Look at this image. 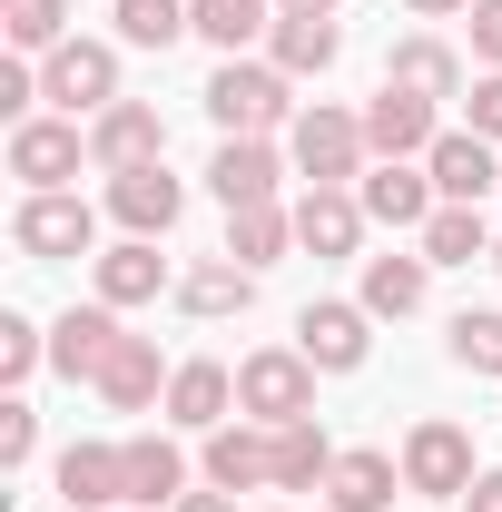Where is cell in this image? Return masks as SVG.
<instances>
[{
  "label": "cell",
  "instance_id": "31",
  "mask_svg": "<svg viewBox=\"0 0 502 512\" xmlns=\"http://www.w3.org/2000/svg\"><path fill=\"white\" fill-rule=\"evenodd\" d=\"M424 266H493V227H483V207H434V227H424Z\"/></svg>",
  "mask_w": 502,
  "mask_h": 512
},
{
  "label": "cell",
  "instance_id": "35",
  "mask_svg": "<svg viewBox=\"0 0 502 512\" xmlns=\"http://www.w3.org/2000/svg\"><path fill=\"white\" fill-rule=\"evenodd\" d=\"M40 365H50V335L30 316H0V384H30Z\"/></svg>",
  "mask_w": 502,
  "mask_h": 512
},
{
  "label": "cell",
  "instance_id": "5",
  "mask_svg": "<svg viewBox=\"0 0 502 512\" xmlns=\"http://www.w3.org/2000/svg\"><path fill=\"white\" fill-rule=\"evenodd\" d=\"M404 493H424V503H463L473 493V434L463 424H414L404 434Z\"/></svg>",
  "mask_w": 502,
  "mask_h": 512
},
{
  "label": "cell",
  "instance_id": "15",
  "mask_svg": "<svg viewBox=\"0 0 502 512\" xmlns=\"http://www.w3.org/2000/svg\"><path fill=\"white\" fill-rule=\"evenodd\" d=\"M168 424H178V434H217V424H237V375H227L217 355H188V365L168 375Z\"/></svg>",
  "mask_w": 502,
  "mask_h": 512
},
{
  "label": "cell",
  "instance_id": "38",
  "mask_svg": "<svg viewBox=\"0 0 502 512\" xmlns=\"http://www.w3.org/2000/svg\"><path fill=\"white\" fill-rule=\"evenodd\" d=\"M0 119H10V128H20V119H40V69H30V60H10V69H0Z\"/></svg>",
  "mask_w": 502,
  "mask_h": 512
},
{
  "label": "cell",
  "instance_id": "6",
  "mask_svg": "<svg viewBox=\"0 0 502 512\" xmlns=\"http://www.w3.org/2000/svg\"><path fill=\"white\" fill-rule=\"evenodd\" d=\"M286 188V158H276V138H217V158H207V197L237 217V207H276Z\"/></svg>",
  "mask_w": 502,
  "mask_h": 512
},
{
  "label": "cell",
  "instance_id": "1",
  "mask_svg": "<svg viewBox=\"0 0 502 512\" xmlns=\"http://www.w3.org/2000/svg\"><path fill=\"white\" fill-rule=\"evenodd\" d=\"M207 119L227 128V138H276V128H296V79L276 60H217Z\"/></svg>",
  "mask_w": 502,
  "mask_h": 512
},
{
  "label": "cell",
  "instance_id": "36",
  "mask_svg": "<svg viewBox=\"0 0 502 512\" xmlns=\"http://www.w3.org/2000/svg\"><path fill=\"white\" fill-rule=\"evenodd\" d=\"M30 453H40V414L10 394V404H0V473H30Z\"/></svg>",
  "mask_w": 502,
  "mask_h": 512
},
{
  "label": "cell",
  "instance_id": "2",
  "mask_svg": "<svg viewBox=\"0 0 502 512\" xmlns=\"http://www.w3.org/2000/svg\"><path fill=\"white\" fill-rule=\"evenodd\" d=\"M286 158H296V178H315V188H355L365 168H375V148H365V109H296V128H286Z\"/></svg>",
  "mask_w": 502,
  "mask_h": 512
},
{
  "label": "cell",
  "instance_id": "42",
  "mask_svg": "<svg viewBox=\"0 0 502 512\" xmlns=\"http://www.w3.org/2000/svg\"><path fill=\"white\" fill-rule=\"evenodd\" d=\"M414 20H453V10H473V0H404Z\"/></svg>",
  "mask_w": 502,
  "mask_h": 512
},
{
  "label": "cell",
  "instance_id": "37",
  "mask_svg": "<svg viewBox=\"0 0 502 512\" xmlns=\"http://www.w3.org/2000/svg\"><path fill=\"white\" fill-rule=\"evenodd\" d=\"M463 128H483V138L502 148V69H483V79L463 89Z\"/></svg>",
  "mask_w": 502,
  "mask_h": 512
},
{
  "label": "cell",
  "instance_id": "44",
  "mask_svg": "<svg viewBox=\"0 0 502 512\" xmlns=\"http://www.w3.org/2000/svg\"><path fill=\"white\" fill-rule=\"evenodd\" d=\"M493 276H502V237H493Z\"/></svg>",
  "mask_w": 502,
  "mask_h": 512
},
{
  "label": "cell",
  "instance_id": "16",
  "mask_svg": "<svg viewBox=\"0 0 502 512\" xmlns=\"http://www.w3.org/2000/svg\"><path fill=\"white\" fill-rule=\"evenodd\" d=\"M89 276H99V306H148V296H178V276H168L158 237H119L109 256H89Z\"/></svg>",
  "mask_w": 502,
  "mask_h": 512
},
{
  "label": "cell",
  "instance_id": "13",
  "mask_svg": "<svg viewBox=\"0 0 502 512\" xmlns=\"http://www.w3.org/2000/svg\"><path fill=\"white\" fill-rule=\"evenodd\" d=\"M109 217H119L128 237H168V227L188 217V188L168 178V158H158V168H119V178H109Z\"/></svg>",
  "mask_w": 502,
  "mask_h": 512
},
{
  "label": "cell",
  "instance_id": "29",
  "mask_svg": "<svg viewBox=\"0 0 502 512\" xmlns=\"http://www.w3.org/2000/svg\"><path fill=\"white\" fill-rule=\"evenodd\" d=\"M325 473H335V444H325V424H276V493H325Z\"/></svg>",
  "mask_w": 502,
  "mask_h": 512
},
{
  "label": "cell",
  "instance_id": "33",
  "mask_svg": "<svg viewBox=\"0 0 502 512\" xmlns=\"http://www.w3.org/2000/svg\"><path fill=\"white\" fill-rule=\"evenodd\" d=\"M188 0H119V40L128 50H168V40H188Z\"/></svg>",
  "mask_w": 502,
  "mask_h": 512
},
{
  "label": "cell",
  "instance_id": "24",
  "mask_svg": "<svg viewBox=\"0 0 502 512\" xmlns=\"http://www.w3.org/2000/svg\"><path fill=\"white\" fill-rule=\"evenodd\" d=\"M345 50V30L335 20H306V10H276V30H266V60L286 69V79H325Z\"/></svg>",
  "mask_w": 502,
  "mask_h": 512
},
{
  "label": "cell",
  "instance_id": "28",
  "mask_svg": "<svg viewBox=\"0 0 502 512\" xmlns=\"http://www.w3.org/2000/svg\"><path fill=\"white\" fill-rule=\"evenodd\" d=\"M424 296H434V266L424 256H365V296H355L365 316H414Z\"/></svg>",
  "mask_w": 502,
  "mask_h": 512
},
{
  "label": "cell",
  "instance_id": "17",
  "mask_svg": "<svg viewBox=\"0 0 502 512\" xmlns=\"http://www.w3.org/2000/svg\"><path fill=\"white\" fill-rule=\"evenodd\" d=\"M60 503L69 512H128V444H69L60 453Z\"/></svg>",
  "mask_w": 502,
  "mask_h": 512
},
{
  "label": "cell",
  "instance_id": "32",
  "mask_svg": "<svg viewBox=\"0 0 502 512\" xmlns=\"http://www.w3.org/2000/svg\"><path fill=\"white\" fill-rule=\"evenodd\" d=\"M0 30H10L20 60H50L69 40V0H0Z\"/></svg>",
  "mask_w": 502,
  "mask_h": 512
},
{
  "label": "cell",
  "instance_id": "40",
  "mask_svg": "<svg viewBox=\"0 0 502 512\" xmlns=\"http://www.w3.org/2000/svg\"><path fill=\"white\" fill-rule=\"evenodd\" d=\"M463 512H502V473H473V493H463Z\"/></svg>",
  "mask_w": 502,
  "mask_h": 512
},
{
  "label": "cell",
  "instance_id": "39",
  "mask_svg": "<svg viewBox=\"0 0 502 512\" xmlns=\"http://www.w3.org/2000/svg\"><path fill=\"white\" fill-rule=\"evenodd\" d=\"M463 20H473V60H483V69H502V0H473Z\"/></svg>",
  "mask_w": 502,
  "mask_h": 512
},
{
  "label": "cell",
  "instance_id": "20",
  "mask_svg": "<svg viewBox=\"0 0 502 512\" xmlns=\"http://www.w3.org/2000/svg\"><path fill=\"white\" fill-rule=\"evenodd\" d=\"M109 355H119V306H69V316L50 325V365H60L69 384H99Z\"/></svg>",
  "mask_w": 502,
  "mask_h": 512
},
{
  "label": "cell",
  "instance_id": "9",
  "mask_svg": "<svg viewBox=\"0 0 502 512\" xmlns=\"http://www.w3.org/2000/svg\"><path fill=\"white\" fill-rule=\"evenodd\" d=\"M79 158H89V138H79V119H20L10 128V178L30 197H50L79 178Z\"/></svg>",
  "mask_w": 502,
  "mask_h": 512
},
{
  "label": "cell",
  "instance_id": "25",
  "mask_svg": "<svg viewBox=\"0 0 502 512\" xmlns=\"http://www.w3.org/2000/svg\"><path fill=\"white\" fill-rule=\"evenodd\" d=\"M188 20H197V40L217 60H247L256 40L276 30V0H188Z\"/></svg>",
  "mask_w": 502,
  "mask_h": 512
},
{
  "label": "cell",
  "instance_id": "7",
  "mask_svg": "<svg viewBox=\"0 0 502 512\" xmlns=\"http://www.w3.org/2000/svg\"><path fill=\"white\" fill-rule=\"evenodd\" d=\"M296 355H306L315 375H355V365L375 355V316H365V306H335V296H315L306 316H296Z\"/></svg>",
  "mask_w": 502,
  "mask_h": 512
},
{
  "label": "cell",
  "instance_id": "41",
  "mask_svg": "<svg viewBox=\"0 0 502 512\" xmlns=\"http://www.w3.org/2000/svg\"><path fill=\"white\" fill-rule=\"evenodd\" d=\"M178 512H237V493H217V483H207V493H188Z\"/></svg>",
  "mask_w": 502,
  "mask_h": 512
},
{
  "label": "cell",
  "instance_id": "22",
  "mask_svg": "<svg viewBox=\"0 0 502 512\" xmlns=\"http://www.w3.org/2000/svg\"><path fill=\"white\" fill-rule=\"evenodd\" d=\"M394 493H404V463L394 453H335V473H325V512H394Z\"/></svg>",
  "mask_w": 502,
  "mask_h": 512
},
{
  "label": "cell",
  "instance_id": "26",
  "mask_svg": "<svg viewBox=\"0 0 502 512\" xmlns=\"http://www.w3.org/2000/svg\"><path fill=\"white\" fill-rule=\"evenodd\" d=\"M394 89H414V99H463V50H443V40H394V60H384Z\"/></svg>",
  "mask_w": 502,
  "mask_h": 512
},
{
  "label": "cell",
  "instance_id": "3",
  "mask_svg": "<svg viewBox=\"0 0 502 512\" xmlns=\"http://www.w3.org/2000/svg\"><path fill=\"white\" fill-rule=\"evenodd\" d=\"M40 99H50L60 119L119 109V50H109V40H60V50L40 60Z\"/></svg>",
  "mask_w": 502,
  "mask_h": 512
},
{
  "label": "cell",
  "instance_id": "14",
  "mask_svg": "<svg viewBox=\"0 0 502 512\" xmlns=\"http://www.w3.org/2000/svg\"><path fill=\"white\" fill-rule=\"evenodd\" d=\"M207 483L217 493H276V424H217L207 434Z\"/></svg>",
  "mask_w": 502,
  "mask_h": 512
},
{
  "label": "cell",
  "instance_id": "27",
  "mask_svg": "<svg viewBox=\"0 0 502 512\" xmlns=\"http://www.w3.org/2000/svg\"><path fill=\"white\" fill-rule=\"evenodd\" d=\"M178 306H188V316H247V306H256V266L207 256V266H188V276H178Z\"/></svg>",
  "mask_w": 502,
  "mask_h": 512
},
{
  "label": "cell",
  "instance_id": "45",
  "mask_svg": "<svg viewBox=\"0 0 502 512\" xmlns=\"http://www.w3.org/2000/svg\"><path fill=\"white\" fill-rule=\"evenodd\" d=\"M128 512H138V503H128Z\"/></svg>",
  "mask_w": 502,
  "mask_h": 512
},
{
  "label": "cell",
  "instance_id": "10",
  "mask_svg": "<svg viewBox=\"0 0 502 512\" xmlns=\"http://www.w3.org/2000/svg\"><path fill=\"white\" fill-rule=\"evenodd\" d=\"M10 237H20V256H89V247H99V207H89V197H69V188L20 197Z\"/></svg>",
  "mask_w": 502,
  "mask_h": 512
},
{
  "label": "cell",
  "instance_id": "30",
  "mask_svg": "<svg viewBox=\"0 0 502 512\" xmlns=\"http://www.w3.org/2000/svg\"><path fill=\"white\" fill-rule=\"evenodd\" d=\"M286 247H296V207H237V217H227V256L256 266V276H266Z\"/></svg>",
  "mask_w": 502,
  "mask_h": 512
},
{
  "label": "cell",
  "instance_id": "19",
  "mask_svg": "<svg viewBox=\"0 0 502 512\" xmlns=\"http://www.w3.org/2000/svg\"><path fill=\"white\" fill-rule=\"evenodd\" d=\"M365 227H375V217H365L355 188H306V197H296V247H306V256H355Z\"/></svg>",
  "mask_w": 502,
  "mask_h": 512
},
{
  "label": "cell",
  "instance_id": "43",
  "mask_svg": "<svg viewBox=\"0 0 502 512\" xmlns=\"http://www.w3.org/2000/svg\"><path fill=\"white\" fill-rule=\"evenodd\" d=\"M276 10H306V20H335V0H276Z\"/></svg>",
  "mask_w": 502,
  "mask_h": 512
},
{
  "label": "cell",
  "instance_id": "8",
  "mask_svg": "<svg viewBox=\"0 0 502 512\" xmlns=\"http://www.w3.org/2000/svg\"><path fill=\"white\" fill-rule=\"evenodd\" d=\"M158 158H168V119H158L148 99H119V109L89 119V168H99V178H119V168H158Z\"/></svg>",
  "mask_w": 502,
  "mask_h": 512
},
{
  "label": "cell",
  "instance_id": "34",
  "mask_svg": "<svg viewBox=\"0 0 502 512\" xmlns=\"http://www.w3.org/2000/svg\"><path fill=\"white\" fill-rule=\"evenodd\" d=\"M453 365L463 375H502V306H463L453 316Z\"/></svg>",
  "mask_w": 502,
  "mask_h": 512
},
{
  "label": "cell",
  "instance_id": "21",
  "mask_svg": "<svg viewBox=\"0 0 502 512\" xmlns=\"http://www.w3.org/2000/svg\"><path fill=\"white\" fill-rule=\"evenodd\" d=\"M128 503L138 512L188 503V453H178V434H128Z\"/></svg>",
  "mask_w": 502,
  "mask_h": 512
},
{
  "label": "cell",
  "instance_id": "12",
  "mask_svg": "<svg viewBox=\"0 0 502 512\" xmlns=\"http://www.w3.org/2000/svg\"><path fill=\"white\" fill-rule=\"evenodd\" d=\"M355 197H365V217H375V227H414V237L434 227V207H443L424 158H375V168L355 178Z\"/></svg>",
  "mask_w": 502,
  "mask_h": 512
},
{
  "label": "cell",
  "instance_id": "4",
  "mask_svg": "<svg viewBox=\"0 0 502 512\" xmlns=\"http://www.w3.org/2000/svg\"><path fill=\"white\" fill-rule=\"evenodd\" d=\"M237 414H247V424H306L315 414V365L296 345L247 355V365H237Z\"/></svg>",
  "mask_w": 502,
  "mask_h": 512
},
{
  "label": "cell",
  "instance_id": "18",
  "mask_svg": "<svg viewBox=\"0 0 502 512\" xmlns=\"http://www.w3.org/2000/svg\"><path fill=\"white\" fill-rule=\"evenodd\" d=\"M434 138H443V128H434V99H414V89H394V79L365 99V148H375V158H424Z\"/></svg>",
  "mask_w": 502,
  "mask_h": 512
},
{
  "label": "cell",
  "instance_id": "46",
  "mask_svg": "<svg viewBox=\"0 0 502 512\" xmlns=\"http://www.w3.org/2000/svg\"><path fill=\"white\" fill-rule=\"evenodd\" d=\"M60 512H69V503H60Z\"/></svg>",
  "mask_w": 502,
  "mask_h": 512
},
{
  "label": "cell",
  "instance_id": "23",
  "mask_svg": "<svg viewBox=\"0 0 502 512\" xmlns=\"http://www.w3.org/2000/svg\"><path fill=\"white\" fill-rule=\"evenodd\" d=\"M168 375H178V365H158V345H148V335H119V355L99 365V404L148 414V404H168Z\"/></svg>",
  "mask_w": 502,
  "mask_h": 512
},
{
  "label": "cell",
  "instance_id": "11",
  "mask_svg": "<svg viewBox=\"0 0 502 512\" xmlns=\"http://www.w3.org/2000/svg\"><path fill=\"white\" fill-rule=\"evenodd\" d=\"M424 168H434L443 207H483V197L502 188V148L483 138V128H443L434 148H424Z\"/></svg>",
  "mask_w": 502,
  "mask_h": 512
}]
</instances>
